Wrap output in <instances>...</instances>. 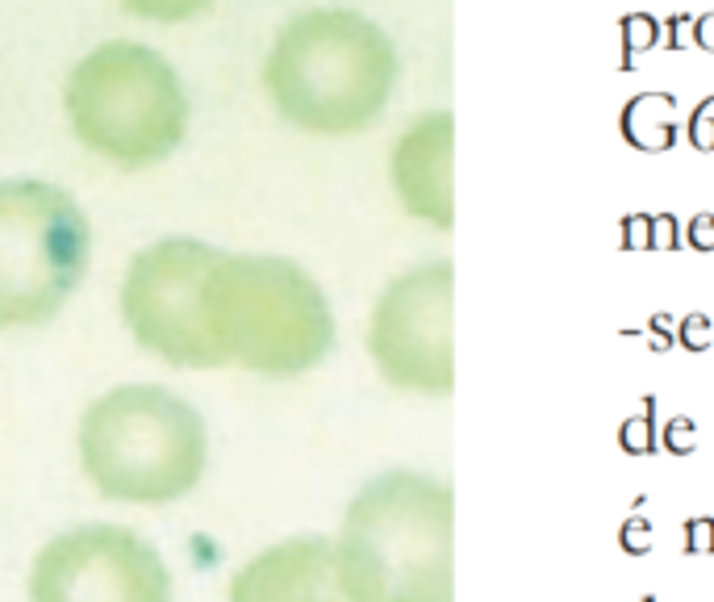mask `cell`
Returning <instances> with one entry per match:
<instances>
[{
  "instance_id": "1",
  "label": "cell",
  "mask_w": 714,
  "mask_h": 602,
  "mask_svg": "<svg viewBox=\"0 0 714 602\" xmlns=\"http://www.w3.org/2000/svg\"><path fill=\"white\" fill-rule=\"evenodd\" d=\"M397 51L364 13L314 5L276 30L264 55V92L289 126L318 138L368 130L389 105Z\"/></svg>"
},
{
  "instance_id": "2",
  "label": "cell",
  "mask_w": 714,
  "mask_h": 602,
  "mask_svg": "<svg viewBox=\"0 0 714 602\" xmlns=\"http://www.w3.org/2000/svg\"><path fill=\"white\" fill-rule=\"evenodd\" d=\"M456 498L451 485L389 469L351 498L339 540V590L347 602H456L451 569Z\"/></svg>"
},
{
  "instance_id": "3",
  "label": "cell",
  "mask_w": 714,
  "mask_h": 602,
  "mask_svg": "<svg viewBox=\"0 0 714 602\" xmlns=\"http://www.w3.org/2000/svg\"><path fill=\"white\" fill-rule=\"evenodd\" d=\"M205 314L226 364L255 377H301L335 347V310L289 256L222 251L205 285Z\"/></svg>"
},
{
  "instance_id": "4",
  "label": "cell",
  "mask_w": 714,
  "mask_h": 602,
  "mask_svg": "<svg viewBox=\"0 0 714 602\" xmlns=\"http://www.w3.org/2000/svg\"><path fill=\"white\" fill-rule=\"evenodd\" d=\"M209 460L205 419L163 385H117L80 419V465L109 502L168 506L197 490Z\"/></svg>"
},
{
  "instance_id": "5",
  "label": "cell",
  "mask_w": 714,
  "mask_h": 602,
  "mask_svg": "<svg viewBox=\"0 0 714 602\" xmlns=\"http://www.w3.org/2000/svg\"><path fill=\"white\" fill-rule=\"evenodd\" d=\"M63 113L92 155L138 172L176 155L193 105L163 51L134 38H105L67 72Z\"/></svg>"
},
{
  "instance_id": "6",
  "label": "cell",
  "mask_w": 714,
  "mask_h": 602,
  "mask_svg": "<svg viewBox=\"0 0 714 602\" xmlns=\"http://www.w3.org/2000/svg\"><path fill=\"white\" fill-rule=\"evenodd\" d=\"M92 222L51 180H0V331L42 327L84 285Z\"/></svg>"
},
{
  "instance_id": "7",
  "label": "cell",
  "mask_w": 714,
  "mask_h": 602,
  "mask_svg": "<svg viewBox=\"0 0 714 602\" xmlns=\"http://www.w3.org/2000/svg\"><path fill=\"white\" fill-rule=\"evenodd\" d=\"M222 251L193 235L155 239L122 276V322L151 356L172 368H222L226 356L209 331L205 285Z\"/></svg>"
},
{
  "instance_id": "8",
  "label": "cell",
  "mask_w": 714,
  "mask_h": 602,
  "mask_svg": "<svg viewBox=\"0 0 714 602\" xmlns=\"http://www.w3.org/2000/svg\"><path fill=\"white\" fill-rule=\"evenodd\" d=\"M368 352L389 385L447 398L451 364V264H418L389 281L368 322Z\"/></svg>"
},
{
  "instance_id": "9",
  "label": "cell",
  "mask_w": 714,
  "mask_h": 602,
  "mask_svg": "<svg viewBox=\"0 0 714 602\" xmlns=\"http://www.w3.org/2000/svg\"><path fill=\"white\" fill-rule=\"evenodd\" d=\"M30 602H172V573L130 527L88 523L34 557Z\"/></svg>"
},
{
  "instance_id": "10",
  "label": "cell",
  "mask_w": 714,
  "mask_h": 602,
  "mask_svg": "<svg viewBox=\"0 0 714 602\" xmlns=\"http://www.w3.org/2000/svg\"><path fill=\"white\" fill-rule=\"evenodd\" d=\"M230 602H347L339 590L335 544L322 536L272 544L234 573Z\"/></svg>"
},
{
  "instance_id": "11",
  "label": "cell",
  "mask_w": 714,
  "mask_h": 602,
  "mask_svg": "<svg viewBox=\"0 0 714 602\" xmlns=\"http://www.w3.org/2000/svg\"><path fill=\"white\" fill-rule=\"evenodd\" d=\"M393 189L401 205L435 226H451V122L431 113L393 147Z\"/></svg>"
},
{
  "instance_id": "12",
  "label": "cell",
  "mask_w": 714,
  "mask_h": 602,
  "mask_svg": "<svg viewBox=\"0 0 714 602\" xmlns=\"http://www.w3.org/2000/svg\"><path fill=\"white\" fill-rule=\"evenodd\" d=\"M218 0H122V9L142 17V21H159V26H172V21H193L209 13Z\"/></svg>"
}]
</instances>
